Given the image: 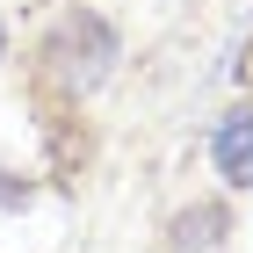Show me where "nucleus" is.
I'll use <instances>...</instances> for the list:
<instances>
[{"label":"nucleus","instance_id":"39448f33","mask_svg":"<svg viewBox=\"0 0 253 253\" xmlns=\"http://www.w3.org/2000/svg\"><path fill=\"white\" fill-rule=\"evenodd\" d=\"M0 58H7V22H0Z\"/></svg>","mask_w":253,"mask_h":253},{"label":"nucleus","instance_id":"f03ea898","mask_svg":"<svg viewBox=\"0 0 253 253\" xmlns=\"http://www.w3.org/2000/svg\"><path fill=\"white\" fill-rule=\"evenodd\" d=\"M210 159H217V174H224V188H253V101H239V109L217 116Z\"/></svg>","mask_w":253,"mask_h":253},{"label":"nucleus","instance_id":"f257e3e1","mask_svg":"<svg viewBox=\"0 0 253 253\" xmlns=\"http://www.w3.org/2000/svg\"><path fill=\"white\" fill-rule=\"evenodd\" d=\"M109 58H116V29H109L94 7H73V15H58L51 43H43V65H51V80H65L73 94H87V87L109 73Z\"/></svg>","mask_w":253,"mask_h":253},{"label":"nucleus","instance_id":"20e7f679","mask_svg":"<svg viewBox=\"0 0 253 253\" xmlns=\"http://www.w3.org/2000/svg\"><path fill=\"white\" fill-rule=\"evenodd\" d=\"M0 203H7V210H22V203H29V181H22V188H15V181H0Z\"/></svg>","mask_w":253,"mask_h":253},{"label":"nucleus","instance_id":"7ed1b4c3","mask_svg":"<svg viewBox=\"0 0 253 253\" xmlns=\"http://www.w3.org/2000/svg\"><path fill=\"white\" fill-rule=\"evenodd\" d=\"M174 253H217L224 246V210L217 203H188V210L174 217V239H167Z\"/></svg>","mask_w":253,"mask_h":253}]
</instances>
